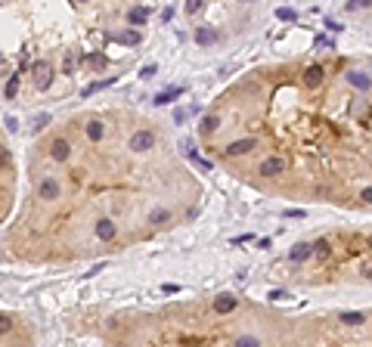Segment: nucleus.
Segmentation results:
<instances>
[{"label": "nucleus", "instance_id": "nucleus-23", "mask_svg": "<svg viewBox=\"0 0 372 347\" xmlns=\"http://www.w3.org/2000/svg\"><path fill=\"white\" fill-rule=\"evenodd\" d=\"M10 329H13V322H10V319H4V316H0V335H7Z\"/></svg>", "mask_w": 372, "mask_h": 347}, {"label": "nucleus", "instance_id": "nucleus-10", "mask_svg": "<svg viewBox=\"0 0 372 347\" xmlns=\"http://www.w3.org/2000/svg\"><path fill=\"white\" fill-rule=\"evenodd\" d=\"M146 19H149V10H146V7H134V10L127 13V22H134V25H143Z\"/></svg>", "mask_w": 372, "mask_h": 347}, {"label": "nucleus", "instance_id": "nucleus-16", "mask_svg": "<svg viewBox=\"0 0 372 347\" xmlns=\"http://www.w3.org/2000/svg\"><path fill=\"white\" fill-rule=\"evenodd\" d=\"M16 93H19V78H16V74H13V78H10V81H7V87H4V97H7V100H13V97H16Z\"/></svg>", "mask_w": 372, "mask_h": 347}, {"label": "nucleus", "instance_id": "nucleus-4", "mask_svg": "<svg viewBox=\"0 0 372 347\" xmlns=\"http://www.w3.org/2000/svg\"><path fill=\"white\" fill-rule=\"evenodd\" d=\"M38 196H41L44 202H53V199H59V196H62V189H59V183H56L53 177H47V180H41Z\"/></svg>", "mask_w": 372, "mask_h": 347}, {"label": "nucleus", "instance_id": "nucleus-22", "mask_svg": "<svg viewBox=\"0 0 372 347\" xmlns=\"http://www.w3.org/2000/svg\"><path fill=\"white\" fill-rule=\"evenodd\" d=\"M47 121H50V115H38V121H34V130H44V127H47Z\"/></svg>", "mask_w": 372, "mask_h": 347}, {"label": "nucleus", "instance_id": "nucleus-20", "mask_svg": "<svg viewBox=\"0 0 372 347\" xmlns=\"http://www.w3.org/2000/svg\"><path fill=\"white\" fill-rule=\"evenodd\" d=\"M62 68H65L68 74L75 71V53H65V62H62Z\"/></svg>", "mask_w": 372, "mask_h": 347}, {"label": "nucleus", "instance_id": "nucleus-1", "mask_svg": "<svg viewBox=\"0 0 372 347\" xmlns=\"http://www.w3.org/2000/svg\"><path fill=\"white\" fill-rule=\"evenodd\" d=\"M31 78H34L38 90H47V87L53 84V68H50V62H34V65H31Z\"/></svg>", "mask_w": 372, "mask_h": 347}, {"label": "nucleus", "instance_id": "nucleus-2", "mask_svg": "<svg viewBox=\"0 0 372 347\" xmlns=\"http://www.w3.org/2000/svg\"><path fill=\"white\" fill-rule=\"evenodd\" d=\"M257 170H261V177H279V174L286 170V158L270 155V158H264V161L257 164Z\"/></svg>", "mask_w": 372, "mask_h": 347}, {"label": "nucleus", "instance_id": "nucleus-19", "mask_svg": "<svg viewBox=\"0 0 372 347\" xmlns=\"http://www.w3.org/2000/svg\"><path fill=\"white\" fill-rule=\"evenodd\" d=\"M341 322H347V325H357V322H363V316H360V313H344V316H341Z\"/></svg>", "mask_w": 372, "mask_h": 347}, {"label": "nucleus", "instance_id": "nucleus-5", "mask_svg": "<svg viewBox=\"0 0 372 347\" xmlns=\"http://www.w3.org/2000/svg\"><path fill=\"white\" fill-rule=\"evenodd\" d=\"M115 233H118V229H115V223H112L109 217L97 220V239H100V242H112V239H115Z\"/></svg>", "mask_w": 372, "mask_h": 347}, {"label": "nucleus", "instance_id": "nucleus-17", "mask_svg": "<svg viewBox=\"0 0 372 347\" xmlns=\"http://www.w3.org/2000/svg\"><path fill=\"white\" fill-rule=\"evenodd\" d=\"M205 7V0H186V16H199Z\"/></svg>", "mask_w": 372, "mask_h": 347}, {"label": "nucleus", "instance_id": "nucleus-14", "mask_svg": "<svg viewBox=\"0 0 372 347\" xmlns=\"http://www.w3.org/2000/svg\"><path fill=\"white\" fill-rule=\"evenodd\" d=\"M183 90H180V87H174V90H164V93H158L155 97V106H164V103H174L177 97H180Z\"/></svg>", "mask_w": 372, "mask_h": 347}, {"label": "nucleus", "instance_id": "nucleus-3", "mask_svg": "<svg viewBox=\"0 0 372 347\" xmlns=\"http://www.w3.org/2000/svg\"><path fill=\"white\" fill-rule=\"evenodd\" d=\"M152 146H155V133H152V130H146V127H143V130H137V133L131 137V149H134V152H149Z\"/></svg>", "mask_w": 372, "mask_h": 347}, {"label": "nucleus", "instance_id": "nucleus-15", "mask_svg": "<svg viewBox=\"0 0 372 347\" xmlns=\"http://www.w3.org/2000/svg\"><path fill=\"white\" fill-rule=\"evenodd\" d=\"M196 41H199L202 47H208V44H214V41H217V34H214L211 28H199V31H196Z\"/></svg>", "mask_w": 372, "mask_h": 347}, {"label": "nucleus", "instance_id": "nucleus-21", "mask_svg": "<svg viewBox=\"0 0 372 347\" xmlns=\"http://www.w3.org/2000/svg\"><path fill=\"white\" fill-rule=\"evenodd\" d=\"M10 164V152H7V146H0V167H7Z\"/></svg>", "mask_w": 372, "mask_h": 347}, {"label": "nucleus", "instance_id": "nucleus-24", "mask_svg": "<svg viewBox=\"0 0 372 347\" xmlns=\"http://www.w3.org/2000/svg\"><path fill=\"white\" fill-rule=\"evenodd\" d=\"M90 65H93V68H103L106 59H103V56H90Z\"/></svg>", "mask_w": 372, "mask_h": 347}, {"label": "nucleus", "instance_id": "nucleus-7", "mask_svg": "<svg viewBox=\"0 0 372 347\" xmlns=\"http://www.w3.org/2000/svg\"><path fill=\"white\" fill-rule=\"evenodd\" d=\"M112 41H115V44L137 47V44H140V31H118V34H112Z\"/></svg>", "mask_w": 372, "mask_h": 347}, {"label": "nucleus", "instance_id": "nucleus-11", "mask_svg": "<svg viewBox=\"0 0 372 347\" xmlns=\"http://www.w3.org/2000/svg\"><path fill=\"white\" fill-rule=\"evenodd\" d=\"M304 81H307L310 87H317V84L323 81V65H310V68H307V74H304Z\"/></svg>", "mask_w": 372, "mask_h": 347}, {"label": "nucleus", "instance_id": "nucleus-13", "mask_svg": "<svg viewBox=\"0 0 372 347\" xmlns=\"http://www.w3.org/2000/svg\"><path fill=\"white\" fill-rule=\"evenodd\" d=\"M236 307V298H230V295H220L217 301H214V310L217 313H227V310H233Z\"/></svg>", "mask_w": 372, "mask_h": 347}, {"label": "nucleus", "instance_id": "nucleus-6", "mask_svg": "<svg viewBox=\"0 0 372 347\" xmlns=\"http://www.w3.org/2000/svg\"><path fill=\"white\" fill-rule=\"evenodd\" d=\"M50 155H53L56 161H65V158L71 155V149H68V143L59 137V140H53V143H50Z\"/></svg>", "mask_w": 372, "mask_h": 347}, {"label": "nucleus", "instance_id": "nucleus-25", "mask_svg": "<svg viewBox=\"0 0 372 347\" xmlns=\"http://www.w3.org/2000/svg\"><path fill=\"white\" fill-rule=\"evenodd\" d=\"M276 16H279V19H289V22H292V19H295V10H279Z\"/></svg>", "mask_w": 372, "mask_h": 347}, {"label": "nucleus", "instance_id": "nucleus-26", "mask_svg": "<svg viewBox=\"0 0 372 347\" xmlns=\"http://www.w3.org/2000/svg\"><path fill=\"white\" fill-rule=\"evenodd\" d=\"M360 199H363L366 205H372V186H369V189H363V192H360Z\"/></svg>", "mask_w": 372, "mask_h": 347}, {"label": "nucleus", "instance_id": "nucleus-18", "mask_svg": "<svg viewBox=\"0 0 372 347\" xmlns=\"http://www.w3.org/2000/svg\"><path fill=\"white\" fill-rule=\"evenodd\" d=\"M363 7H372V0H350V4H347L350 13H354V10H363Z\"/></svg>", "mask_w": 372, "mask_h": 347}, {"label": "nucleus", "instance_id": "nucleus-9", "mask_svg": "<svg viewBox=\"0 0 372 347\" xmlns=\"http://www.w3.org/2000/svg\"><path fill=\"white\" fill-rule=\"evenodd\" d=\"M310 254H313V245H310V242H301L298 248H292V254H289V257L298 264V260H304V257H310Z\"/></svg>", "mask_w": 372, "mask_h": 347}, {"label": "nucleus", "instance_id": "nucleus-12", "mask_svg": "<svg viewBox=\"0 0 372 347\" xmlns=\"http://www.w3.org/2000/svg\"><path fill=\"white\" fill-rule=\"evenodd\" d=\"M171 220V211H164V208H155L152 214H149V223L152 226H161V223H168Z\"/></svg>", "mask_w": 372, "mask_h": 347}, {"label": "nucleus", "instance_id": "nucleus-8", "mask_svg": "<svg viewBox=\"0 0 372 347\" xmlns=\"http://www.w3.org/2000/svg\"><path fill=\"white\" fill-rule=\"evenodd\" d=\"M103 133H106L103 121H87V137H90L93 143H100V140H103Z\"/></svg>", "mask_w": 372, "mask_h": 347}]
</instances>
